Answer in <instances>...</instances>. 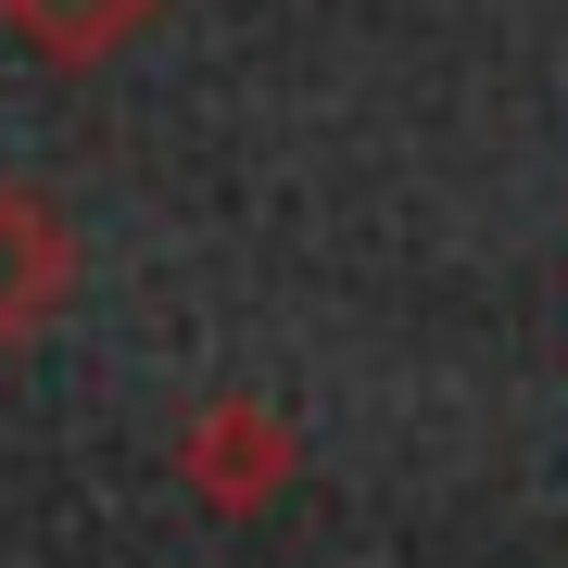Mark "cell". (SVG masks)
Masks as SVG:
<instances>
[{
	"mask_svg": "<svg viewBox=\"0 0 568 568\" xmlns=\"http://www.w3.org/2000/svg\"><path fill=\"white\" fill-rule=\"evenodd\" d=\"M13 13H26V26H39V39H51V51H89V39H114V26H126V13H140V0H13Z\"/></svg>",
	"mask_w": 568,
	"mask_h": 568,
	"instance_id": "6da1fadb",
	"label": "cell"
}]
</instances>
